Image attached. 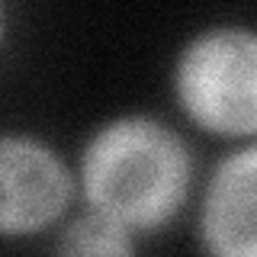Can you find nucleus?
<instances>
[{"label": "nucleus", "mask_w": 257, "mask_h": 257, "mask_svg": "<svg viewBox=\"0 0 257 257\" xmlns=\"http://www.w3.org/2000/svg\"><path fill=\"white\" fill-rule=\"evenodd\" d=\"M71 180L61 161L29 139H4L0 148V225L7 235L45 228L64 209Z\"/></svg>", "instance_id": "nucleus-3"}, {"label": "nucleus", "mask_w": 257, "mask_h": 257, "mask_svg": "<svg viewBox=\"0 0 257 257\" xmlns=\"http://www.w3.org/2000/svg\"><path fill=\"white\" fill-rule=\"evenodd\" d=\"M61 251H68V254H125V251H132V241L125 238V225L96 212V215H87V219L74 222L64 231Z\"/></svg>", "instance_id": "nucleus-5"}, {"label": "nucleus", "mask_w": 257, "mask_h": 257, "mask_svg": "<svg viewBox=\"0 0 257 257\" xmlns=\"http://www.w3.org/2000/svg\"><path fill=\"white\" fill-rule=\"evenodd\" d=\"M80 177L96 212L125 228H155L187 196L190 155L161 122L119 119L87 145Z\"/></svg>", "instance_id": "nucleus-1"}, {"label": "nucleus", "mask_w": 257, "mask_h": 257, "mask_svg": "<svg viewBox=\"0 0 257 257\" xmlns=\"http://www.w3.org/2000/svg\"><path fill=\"white\" fill-rule=\"evenodd\" d=\"M203 241L215 254L257 257V145L215 171L203 203Z\"/></svg>", "instance_id": "nucleus-4"}, {"label": "nucleus", "mask_w": 257, "mask_h": 257, "mask_svg": "<svg viewBox=\"0 0 257 257\" xmlns=\"http://www.w3.org/2000/svg\"><path fill=\"white\" fill-rule=\"evenodd\" d=\"M177 96L215 135L257 132V36L212 29L190 42L177 64Z\"/></svg>", "instance_id": "nucleus-2"}]
</instances>
